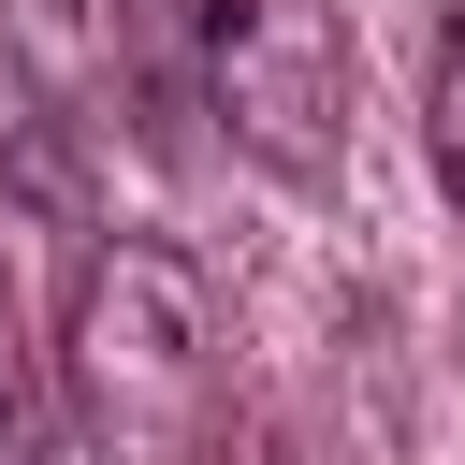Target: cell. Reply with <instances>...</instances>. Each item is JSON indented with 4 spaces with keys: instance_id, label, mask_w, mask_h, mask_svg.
Returning <instances> with one entry per match:
<instances>
[{
    "instance_id": "6da1fadb",
    "label": "cell",
    "mask_w": 465,
    "mask_h": 465,
    "mask_svg": "<svg viewBox=\"0 0 465 465\" xmlns=\"http://www.w3.org/2000/svg\"><path fill=\"white\" fill-rule=\"evenodd\" d=\"M58 378H73V421H87L102 450H131V465L203 450V421H218V305H203V276H189L174 247L116 232V247L73 276V349H58Z\"/></svg>"
},
{
    "instance_id": "7a4b0ae2",
    "label": "cell",
    "mask_w": 465,
    "mask_h": 465,
    "mask_svg": "<svg viewBox=\"0 0 465 465\" xmlns=\"http://www.w3.org/2000/svg\"><path fill=\"white\" fill-rule=\"evenodd\" d=\"M203 15V87L232 116V145L291 189H320L349 160V15L334 0H189Z\"/></svg>"
},
{
    "instance_id": "3957f363",
    "label": "cell",
    "mask_w": 465,
    "mask_h": 465,
    "mask_svg": "<svg viewBox=\"0 0 465 465\" xmlns=\"http://www.w3.org/2000/svg\"><path fill=\"white\" fill-rule=\"evenodd\" d=\"M0 15H15V58L58 116L174 160V0H0Z\"/></svg>"
},
{
    "instance_id": "277c9868",
    "label": "cell",
    "mask_w": 465,
    "mask_h": 465,
    "mask_svg": "<svg viewBox=\"0 0 465 465\" xmlns=\"http://www.w3.org/2000/svg\"><path fill=\"white\" fill-rule=\"evenodd\" d=\"M0 465H58V407H44V363L15 320V262H0Z\"/></svg>"
},
{
    "instance_id": "5b68a950",
    "label": "cell",
    "mask_w": 465,
    "mask_h": 465,
    "mask_svg": "<svg viewBox=\"0 0 465 465\" xmlns=\"http://www.w3.org/2000/svg\"><path fill=\"white\" fill-rule=\"evenodd\" d=\"M421 145H436V189L465 203V0L436 15V73H421Z\"/></svg>"
}]
</instances>
